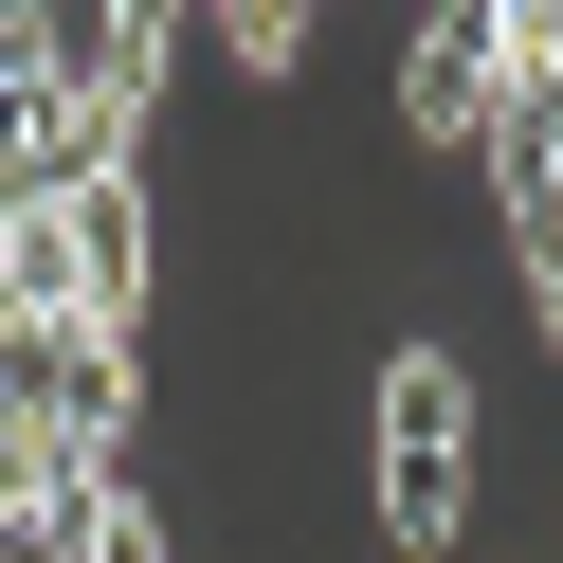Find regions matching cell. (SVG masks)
I'll list each match as a JSON object with an SVG mask.
<instances>
[{"label":"cell","mask_w":563,"mask_h":563,"mask_svg":"<svg viewBox=\"0 0 563 563\" xmlns=\"http://www.w3.org/2000/svg\"><path fill=\"white\" fill-rule=\"evenodd\" d=\"M364 473H382V545L454 563V527H473V364H454V345H382Z\"/></svg>","instance_id":"cell-1"},{"label":"cell","mask_w":563,"mask_h":563,"mask_svg":"<svg viewBox=\"0 0 563 563\" xmlns=\"http://www.w3.org/2000/svg\"><path fill=\"white\" fill-rule=\"evenodd\" d=\"M400 128H418V146H490V55H473V19H418V37H400Z\"/></svg>","instance_id":"cell-2"}]
</instances>
